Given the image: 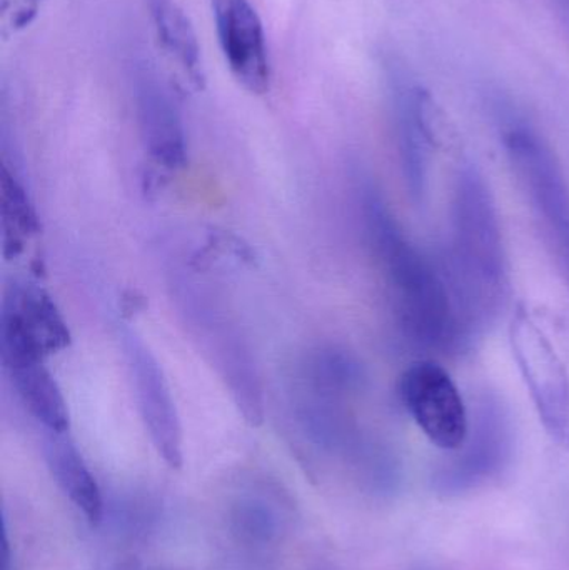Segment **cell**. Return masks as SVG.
Returning a JSON list of instances; mask_svg holds the SVG:
<instances>
[{"instance_id":"8","label":"cell","mask_w":569,"mask_h":570,"mask_svg":"<svg viewBox=\"0 0 569 570\" xmlns=\"http://www.w3.org/2000/svg\"><path fill=\"white\" fill-rule=\"evenodd\" d=\"M70 332L53 298L37 285H13L0 315V354L6 358H42L63 351Z\"/></svg>"},{"instance_id":"9","label":"cell","mask_w":569,"mask_h":570,"mask_svg":"<svg viewBox=\"0 0 569 570\" xmlns=\"http://www.w3.org/2000/svg\"><path fill=\"white\" fill-rule=\"evenodd\" d=\"M387 72L401 169L411 199L420 206L428 196L430 157L438 144L433 102L430 94L411 82L394 63Z\"/></svg>"},{"instance_id":"5","label":"cell","mask_w":569,"mask_h":570,"mask_svg":"<svg viewBox=\"0 0 569 570\" xmlns=\"http://www.w3.org/2000/svg\"><path fill=\"white\" fill-rule=\"evenodd\" d=\"M513 449L510 409L494 392H481L470 411L467 441L438 469L436 488L451 495L487 484L503 472Z\"/></svg>"},{"instance_id":"11","label":"cell","mask_w":569,"mask_h":570,"mask_svg":"<svg viewBox=\"0 0 569 570\" xmlns=\"http://www.w3.org/2000/svg\"><path fill=\"white\" fill-rule=\"evenodd\" d=\"M224 59L251 94L269 89L271 69L263 23L249 0H210Z\"/></svg>"},{"instance_id":"16","label":"cell","mask_w":569,"mask_h":570,"mask_svg":"<svg viewBox=\"0 0 569 570\" xmlns=\"http://www.w3.org/2000/svg\"><path fill=\"white\" fill-rule=\"evenodd\" d=\"M553 6L555 12H557L558 19H560L561 26H563L565 32L569 37V0H550Z\"/></svg>"},{"instance_id":"1","label":"cell","mask_w":569,"mask_h":570,"mask_svg":"<svg viewBox=\"0 0 569 570\" xmlns=\"http://www.w3.org/2000/svg\"><path fill=\"white\" fill-rule=\"evenodd\" d=\"M361 193L367 239L403 337L428 354H458L470 347L473 341L440 261L411 243L376 187L366 184Z\"/></svg>"},{"instance_id":"13","label":"cell","mask_w":569,"mask_h":570,"mask_svg":"<svg viewBox=\"0 0 569 570\" xmlns=\"http://www.w3.org/2000/svg\"><path fill=\"white\" fill-rule=\"evenodd\" d=\"M43 455L60 491L76 505L77 511L97 524L102 519L104 502L99 484L69 435L46 432Z\"/></svg>"},{"instance_id":"2","label":"cell","mask_w":569,"mask_h":570,"mask_svg":"<svg viewBox=\"0 0 569 570\" xmlns=\"http://www.w3.org/2000/svg\"><path fill=\"white\" fill-rule=\"evenodd\" d=\"M440 266L474 341L507 311L511 283L497 203L473 164H464L454 179L451 236Z\"/></svg>"},{"instance_id":"14","label":"cell","mask_w":569,"mask_h":570,"mask_svg":"<svg viewBox=\"0 0 569 570\" xmlns=\"http://www.w3.org/2000/svg\"><path fill=\"white\" fill-rule=\"evenodd\" d=\"M150 19L164 49L179 63L190 82L204 86L203 60L193 23L176 0H146Z\"/></svg>"},{"instance_id":"18","label":"cell","mask_w":569,"mask_h":570,"mask_svg":"<svg viewBox=\"0 0 569 570\" xmlns=\"http://www.w3.org/2000/svg\"><path fill=\"white\" fill-rule=\"evenodd\" d=\"M37 0H30V6L36 7Z\"/></svg>"},{"instance_id":"7","label":"cell","mask_w":569,"mask_h":570,"mask_svg":"<svg viewBox=\"0 0 569 570\" xmlns=\"http://www.w3.org/2000/svg\"><path fill=\"white\" fill-rule=\"evenodd\" d=\"M119 338L150 442L169 468L180 469L184 464L183 425L164 368L134 328L122 327Z\"/></svg>"},{"instance_id":"4","label":"cell","mask_w":569,"mask_h":570,"mask_svg":"<svg viewBox=\"0 0 569 570\" xmlns=\"http://www.w3.org/2000/svg\"><path fill=\"white\" fill-rule=\"evenodd\" d=\"M510 345L545 431L569 451V371L563 358L523 307L511 317Z\"/></svg>"},{"instance_id":"6","label":"cell","mask_w":569,"mask_h":570,"mask_svg":"<svg viewBox=\"0 0 569 570\" xmlns=\"http://www.w3.org/2000/svg\"><path fill=\"white\" fill-rule=\"evenodd\" d=\"M400 395L431 444L454 452L467 441L470 409L457 382L440 362L420 358L408 365L400 379Z\"/></svg>"},{"instance_id":"12","label":"cell","mask_w":569,"mask_h":570,"mask_svg":"<svg viewBox=\"0 0 569 570\" xmlns=\"http://www.w3.org/2000/svg\"><path fill=\"white\" fill-rule=\"evenodd\" d=\"M17 397L46 432L66 434L70 417L66 399L46 361L10 358L2 361Z\"/></svg>"},{"instance_id":"17","label":"cell","mask_w":569,"mask_h":570,"mask_svg":"<svg viewBox=\"0 0 569 570\" xmlns=\"http://www.w3.org/2000/svg\"><path fill=\"white\" fill-rule=\"evenodd\" d=\"M2 570H16L13 568L12 551H10L9 535H7V525L3 524L2 534Z\"/></svg>"},{"instance_id":"10","label":"cell","mask_w":569,"mask_h":570,"mask_svg":"<svg viewBox=\"0 0 569 570\" xmlns=\"http://www.w3.org/2000/svg\"><path fill=\"white\" fill-rule=\"evenodd\" d=\"M133 86L147 154L164 169H183L187 163L186 132L173 94L147 63L134 67Z\"/></svg>"},{"instance_id":"3","label":"cell","mask_w":569,"mask_h":570,"mask_svg":"<svg viewBox=\"0 0 569 570\" xmlns=\"http://www.w3.org/2000/svg\"><path fill=\"white\" fill-rule=\"evenodd\" d=\"M170 298L190 341L229 391L237 411L253 428L264 421V389L253 347L216 284L196 264L169 273Z\"/></svg>"},{"instance_id":"15","label":"cell","mask_w":569,"mask_h":570,"mask_svg":"<svg viewBox=\"0 0 569 570\" xmlns=\"http://www.w3.org/2000/svg\"><path fill=\"white\" fill-rule=\"evenodd\" d=\"M0 209H2L3 246L6 256L22 250L23 243L39 230V219L22 183L10 173L7 164L0 174Z\"/></svg>"}]
</instances>
